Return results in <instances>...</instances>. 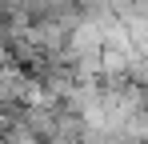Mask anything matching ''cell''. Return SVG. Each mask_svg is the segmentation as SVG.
Returning <instances> with one entry per match:
<instances>
[{
	"label": "cell",
	"instance_id": "cell-1",
	"mask_svg": "<svg viewBox=\"0 0 148 144\" xmlns=\"http://www.w3.org/2000/svg\"><path fill=\"white\" fill-rule=\"evenodd\" d=\"M84 132H88V120L68 112V108H60V120H56V136L52 144H84Z\"/></svg>",
	"mask_w": 148,
	"mask_h": 144
},
{
	"label": "cell",
	"instance_id": "cell-2",
	"mask_svg": "<svg viewBox=\"0 0 148 144\" xmlns=\"http://www.w3.org/2000/svg\"><path fill=\"white\" fill-rule=\"evenodd\" d=\"M0 144H44V140L28 128V120L20 116V112H12L8 124H4V132H0Z\"/></svg>",
	"mask_w": 148,
	"mask_h": 144
},
{
	"label": "cell",
	"instance_id": "cell-3",
	"mask_svg": "<svg viewBox=\"0 0 148 144\" xmlns=\"http://www.w3.org/2000/svg\"><path fill=\"white\" fill-rule=\"evenodd\" d=\"M124 136H128V144H148V108L124 124Z\"/></svg>",
	"mask_w": 148,
	"mask_h": 144
}]
</instances>
